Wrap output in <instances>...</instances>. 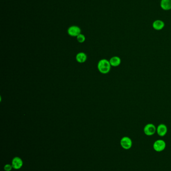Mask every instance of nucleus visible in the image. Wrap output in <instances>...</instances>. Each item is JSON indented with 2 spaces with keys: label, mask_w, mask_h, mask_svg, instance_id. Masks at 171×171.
<instances>
[{
  "label": "nucleus",
  "mask_w": 171,
  "mask_h": 171,
  "mask_svg": "<svg viewBox=\"0 0 171 171\" xmlns=\"http://www.w3.org/2000/svg\"><path fill=\"white\" fill-rule=\"evenodd\" d=\"M109 61L111 64V66L114 67H118L121 64V59L120 57H118V56L111 57Z\"/></svg>",
  "instance_id": "6e6552de"
},
{
  "label": "nucleus",
  "mask_w": 171,
  "mask_h": 171,
  "mask_svg": "<svg viewBox=\"0 0 171 171\" xmlns=\"http://www.w3.org/2000/svg\"><path fill=\"white\" fill-rule=\"evenodd\" d=\"M76 60L78 63H83L87 60V56L84 52H79L76 56Z\"/></svg>",
  "instance_id": "9d476101"
},
{
  "label": "nucleus",
  "mask_w": 171,
  "mask_h": 171,
  "mask_svg": "<svg viewBox=\"0 0 171 171\" xmlns=\"http://www.w3.org/2000/svg\"><path fill=\"white\" fill-rule=\"evenodd\" d=\"M121 147L124 150H129L132 148L133 142L129 136H124L121 138L120 142Z\"/></svg>",
  "instance_id": "f03ea898"
},
{
  "label": "nucleus",
  "mask_w": 171,
  "mask_h": 171,
  "mask_svg": "<svg viewBox=\"0 0 171 171\" xmlns=\"http://www.w3.org/2000/svg\"><path fill=\"white\" fill-rule=\"evenodd\" d=\"M68 34L72 37H77L81 34V29L76 26H72L68 28L67 31Z\"/></svg>",
  "instance_id": "39448f33"
},
{
  "label": "nucleus",
  "mask_w": 171,
  "mask_h": 171,
  "mask_svg": "<svg viewBox=\"0 0 171 171\" xmlns=\"http://www.w3.org/2000/svg\"><path fill=\"white\" fill-rule=\"evenodd\" d=\"M76 37H77V41L80 43H82L85 40V37L84 35H83L81 34H79L78 36Z\"/></svg>",
  "instance_id": "f8f14e48"
},
{
  "label": "nucleus",
  "mask_w": 171,
  "mask_h": 171,
  "mask_svg": "<svg viewBox=\"0 0 171 171\" xmlns=\"http://www.w3.org/2000/svg\"><path fill=\"white\" fill-rule=\"evenodd\" d=\"M160 7L164 10L171 9V0H161Z\"/></svg>",
  "instance_id": "1a4fd4ad"
},
{
  "label": "nucleus",
  "mask_w": 171,
  "mask_h": 171,
  "mask_svg": "<svg viewBox=\"0 0 171 171\" xmlns=\"http://www.w3.org/2000/svg\"><path fill=\"white\" fill-rule=\"evenodd\" d=\"M157 131V128L153 124H148L144 128V133L148 136H151L154 135Z\"/></svg>",
  "instance_id": "20e7f679"
},
{
  "label": "nucleus",
  "mask_w": 171,
  "mask_h": 171,
  "mask_svg": "<svg viewBox=\"0 0 171 171\" xmlns=\"http://www.w3.org/2000/svg\"><path fill=\"white\" fill-rule=\"evenodd\" d=\"M13 166L12 165H9V164H7L4 166V170L6 171H10L12 169Z\"/></svg>",
  "instance_id": "ddd939ff"
},
{
  "label": "nucleus",
  "mask_w": 171,
  "mask_h": 171,
  "mask_svg": "<svg viewBox=\"0 0 171 171\" xmlns=\"http://www.w3.org/2000/svg\"><path fill=\"white\" fill-rule=\"evenodd\" d=\"M168 132V128L166 125L163 124H160L157 128V135L159 136H163L166 135Z\"/></svg>",
  "instance_id": "423d86ee"
},
{
  "label": "nucleus",
  "mask_w": 171,
  "mask_h": 171,
  "mask_svg": "<svg viewBox=\"0 0 171 171\" xmlns=\"http://www.w3.org/2000/svg\"><path fill=\"white\" fill-rule=\"evenodd\" d=\"M166 144L163 140H157L153 144V148L157 152H160L165 150Z\"/></svg>",
  "instance_id": "7ed1b4c3"
},
{
  "label": "nucleus",
  "mask_w": 171,
  "mask_h": 171,
  "mask_svg": "<svg viewBox=\"0 0 171 171\" xmlns=\"http://www.w3.org/2000/svg\"><path fill=\"white\" fill-rule=\"evenodd\" d=\"M12 166L15 169H19L23 166V161L19 157H15L13 159Z\"/></svg>",
  "instance_id": "0eeeda50"
},
{
  "label": "nucleus",
  "mask_w": 171,
  "mask_h": 171,
  "mask_svg": "<svg viewBox=\"0 0 171 171\" xmlns=\"http://www.w3.org/2000/svg\"><path fill=\"white\" fill-rule=\"evenodd\" d=\"M165 23L161 20H156L153 22V27L156 30H160L163 28Z\"/></svg>",
  "instance_id": "9b49d317"
},
{
  "label": "nucleus",
  "mask_w": 171,
  "mask_h": 171,
  "mask_svg": "<svg viewBox=\"0 0 171 171\" xmlns=\"http://www.w3.org/2000/svg\"><path fill=\"white\" fill-rule=\"evenodd\" d=\"M111 64L109 61L106 59L100 60L97 64V68L99 71L103 74L108 73L111 69Z\"/></svg>",
  "instance_id": "f257e3e1"
}]
</instances>
